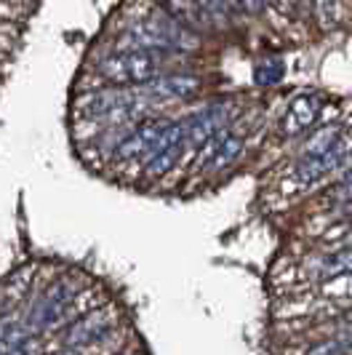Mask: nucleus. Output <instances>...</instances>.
<instances>
[{
  "label": "nucleus",
  "mask_w": 352,
  "mask_h": 355,
  "mask_svg": "<svg viewBox=\"0 0 352 355\" xmlns=\"http://www.w3.org/2000/svg\"><path fill=\"white\" fill-rule=\"evenodd\" d=\"M203 40L206 37L195 35L193 30H187L174 17H168L155 0L139 17L125 19V24H121L115 33V43H121V46H139V49L160 51L166 56H174V59L197 53Z\"/></svg>",
  "instance_id": "nucleus-1"
},
{
  "label": "nucleus",
  "mask_w": 352,
  "mask_h": 355,
  "mask_svg": "<svg viewBox=\"0 0 352 355\" xmlns=\"http://www.w3.org/2000/svg\"><path fill=\"white\" fill-rule=\"evenodd\" d=\"M174 62L179 59L160 51L115 43L91 59L88 72L96 78V86H102V83L107 86H147L160 72L171 70L168 64H174Z\"/></svg>",
  "instance_id": "nucleus-2"
},
{
  "label": "nucleus",
  "mask_w": 352,
  "mask_h": 355,
  "mask_svg": "<svg viewBox=\"0 0 352 355\" xmlns=\"http://www.w3.org/2000/svg\"><path fill=\"white\" fill-rule=\"evenodd\" d=\"M86 281L88 278L83 272H62L59 278H53L49 286H43V291H37V297L24 315V326L33 334H43V331H56L59 326L64 329L78 315H83L75 307L88 291L83 288Z\"/></svg>",
  "instance_id": "nucleus-3"
},
{
  "label": "nucleus",
  "mask_w": 352,
  "mask_h": 355,
  "mask_svg": "<svg viewBox=\"0 0 352 355\" xmlns=\"http://www.w3.org/2000/svg\"><path fill=\"white\" fill-rule=\"evenodd\" d=\"M121 310L118 304H99L91 307L88 313L67 323L59 331V347H72V350H94L99 345H105L107 339L118 334L121 326Z\"/></svg>",
  "instance_id": "nucleus-4"
},
{
  "label": "nucleus",
  "mask_w": 352,
  "mask_h": 355,
  "mask_svg": "<svg viewBox=\"0 0 352 355\" xmlns=\"http://www.w3.org/2000/svg\"><path fill=\"white\" fill-rule=\"evenodd\" d=\"M238 115H240V107L235 105L229 96H219L209 105L187 112L184 125H187V147H190V153H200L219 131L229 128Z\"/></svg>",
  "instance_id": "nucleus-5"
},
{
  "label": "nucleus",
  "mask_w": 352,
  "mask_h": 355,
  "mask_svg": "<svg viewBox=\"0 0 352 355\" xmlns=\"http://www.w3.org/2000/svg\"><path fill=\"white\" fill-rule=\"evenodd\" d=\"M203 78L197 72L190 70H166L160 72L152 83H147L144 89L152 96V102L166 110L171 105H182V102H193L203 94Z\"/></svg>",
  "instance_id": "nucleus-6"
},
{
  "label": "nucleus",
  "mask_w": 352,
  "mask_h": 355,
  "mask_svg": "<svg viewBox=\"0 0 352 355\" xmlns=\"http://www.w3.org/2000/svg\"><path fill=\"white\" fill-rule=\"evenodd\" d=\"M323 115V96L315 94V91H304V94H297L285 112H283L281 123H278V134L283 139H297V137H304L310 134L315 123Z\"/></svg>",
  "instance_id": "nucleus-7"
},
{
  "label": "nucleus",
  "mask_w": 352,
  "mask_h": 355,
  "mask_svg": "<svg viewBox=\"0 0 352 355\" xmlns=\"http://www.w3.org/2000/svg\"><path fill=\"white\" fill-rule=\"evenodd\" d=\"M344 272H352V246H342L331 254H313L301 265V275L310 284H326Z\"/></svg>",
  "instance_id": "nucleus-8"
},
{
  "label": "nucleus",
  "mask_w": 352,
  "mask_h": 355,
  "mask_svg": "<svg viewBox=\"0 0 352 355\" xmlns=\"http://www.w3.org/2000/svg\"><path fill=\"white\" fill-rule=\"evenodd\" d=\"M160 8L168 14V17H174L179 24H184L187 30H193L195 35L200 37H213L219 30H216V24L211 21V17L195 3V0H155Z\"/></svg>",
  "instance_id": "nucleus-9"
},
{
  "label": "nucleus",
  "mask_w": 352,
  "mask_h": 355,
  "mask_svg": "<svg viewBox=\"0 0 352 355\" xmlns=\"http://www.w3.org/2000/svg\"><path fill=\"white\" fill-rule=\"evenodd\" d=\"M283 75H285V62H283L281 56L270 53V56H264V59H259V62L254 64L251 80H254V86H259V89H270V86L281 83Z\"/></svg>",
  "instance_id": "nucleus-10"
},
{
  "label": "nucleus",
  "mask_w": 352,
  "mask_h": 355,
  "mask_svg": "<svg viewBox=\"0 0 352 355\" xmlns=\"http://www.w3.org/2000/svg\"><path fill=\"white\" fill-rule=\"evenodd\" d=\"M209 17L211 21L216 24V30L222 33V30H229L232 27V19L235 17V11H232V6H229V0H195Z\"/></svg>",
  "instance_id": "nucleus-11"
},
{
  "label": "nucleus",
  "mask_w": 352,
  "mask_h": 355,
  "mask_svg": "<svg viewBox=\"0 0 352 355\" xmlns=\"http://www.w3.org/2000/svg\"><path fill=\"white\" fill-rule=\"evenodd\" d=\"M304 355H352V342L339 331V334H334V337H328V339H323V342H317V345H313Z\"/></svg>",
  "instance_id": "nucleus-12"
},
{
  "label": "nucleus",
  "mask_w": 352,
  "mask_h": 355,
  "mask_svg": "<svg viewBox=\"0 0 352 355\" xmlns=\"http://www.w3.org/2000/svg\"><path fill=\"white\" fill-rule=\"evenodd\" d=\"M331 200H334L339 209L352 211V168H344L342 179L331 187Z\"/></svg>",
  "instance_id": "nucleus-13"
},
{
  "label": "nucleus",
  "mask_w": 352,
  "mask_h": 355,
  "mask_svg": "<svg viewBox=\"0 0 352 355\" xmlns=\"http://www.w3.org/2000/svg\"><path fill=\"white\" fill-rule=\"evenodd\" d=\"M43 337L40 334H33V337H27L24 342H19L17 347H11L6 355H43Z\"/></svg>",
  "instance_id": "nucleus-14"
},
{
  "label": "nucleus",
  "mask_w": 352,
  "mask_h": 355,
  "mask_svg": "<svg viewBox=\"0 0 352 355\" xmlns=\"http://www.w3.org/2000/svg\"><path fill=\"white\" fill-rule=\"evenodd\" d=\"M344 168H352V147H350V153L344 155V163H342V171H344Z\"/></svg>",
  "instance_id": "nucleus-15"
},
{
  "label": "nucleus",
  "mask_w": 352,
  "mask_h": 355,
  "mask_svg": "<svg viewBox=\"0 0 352 355\" xmlns=\"http://www.w3.org/2000/svg\"><path fill=\"white\" fill-rule=\"evenodd\" d=\"M121 355H137V353H121Z\"/></svg>",
  "instance_id": "nucleus-16"
},
{
  "label": "nucleus",
  "mask_w": 352,
  "mask_h": 355,
  "mask_svg": "<svg viewBox=\"0 0 352 355\" xmlns=\"http://www.w3.org/2000/svg\"><path fill=\"white\" fill-rule=\"evenodd\" d=\"M0 62H3V56H0Z\"/></svg>",
  "instance_id": "nucleus-17"
}]
</instances>
